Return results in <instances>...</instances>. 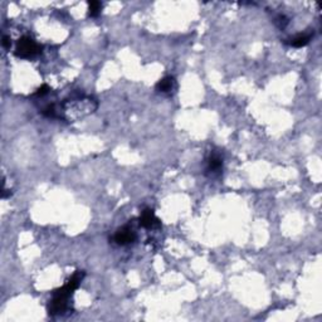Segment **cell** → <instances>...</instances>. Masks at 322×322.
Here are the masks:
<instances>
[{
    "label": "cell",
    "instance_id": "obj_1",
    "mask_svg": "<svg viewBox=\"0 0 322 322\" xmlns=\"http://www.w3.org/2000/svg\"><path fill=\"white\" fill-rule=\"evenodd\" d=\"M98 107V102L91 96H77L64 99L58 111V117L67 122H76L93 114Z\"/></svg>",
    "mask_w": 322,
    "mask_h": 322
},
{
    "label": "cell",
    "instance_id": "obj_2",
    "mask_svg": "<svg viewBox=\"0 0 322 322\" xmlns=\"http://www.w3.org/2000/svg\"><path fill=\"white\" fill-rule=\"evenodd\" d=\"M84 277L83 271H76V273L66 282L63 287L56 289L53 292V297L48 303V313L51 316H58L63 314L68 309V301L74 293L77 288L81 284L82 279Z\"/></svg>",
    "mask_w": 322,
    "mask_h": 322
},
{
    "label": "cell",
    "instance_id": "obj_3",
    "mask_svg": "<svg viewBox=\"0 0 322 322\" xmlns=\"http://www.w3.org/2000/svg\"><path fill=\"white\" fill-rule=\"evenodd\" d=\"M41 49L42 47L39 46V44L37 43L32 37L24 36L22 37V38L18 41V43H17L14 54H16L18 58L31 59V58H34L37 54L41 53Z\"/></svg>",
    "mask_w": 322,
    "mask_h": 322
},
{
    "label": "cell",
    "instance_id": "obj_4",
    "mask_svg": "<svg viewBox=\"0 0 322 322\" xmlns=\"http://www.w3.org/2000/svg\"><path fill=\"white\" fill-rule=\"evenodd\" d=\"M223 171V157L221 154L211 151L206 157V168L205 174L209 178H218Z\"/></svg>",
    "mask_w": 322,
    "mask_h": 322
},
{
    "label": "cell",
    "instance_id": "obj_5",
    "mask_svg": "<svg viewBox=\"0 0 322 322\" xmlns=\"http://www.w3.org/2000/svg\"><path fill=\"white\" fill-rule=\"evenodd\" d=\"M135 239H136V232L130 226L122 227L115 234V242L119 246H127V244L134 243Z\"/></svg>",
    "mask_w": 322,
    "mask_h": 322
},
{
    "label": "cell",
    "instance_id": "obj_6",
    "mask_svg": "<svg viewBox=\"0 0 322 322\" xmlns=\"http://www.w3.org/2000/svg\"><path fill=\"white\" fill-rule=\"evenodd\" d=\"M139 223L140 226L145 229H155L161 227V222H160V219L155 216L152 209H145V210L142 211L141 216H140Z\"/></svg>",
    "mask_w": 322,
    "mask_h": 322
},
{
    "label": "cell",
    "instance_id": "obj_7",
    "mask_svg": "<svg viewBox=\"0 0 322 322\" xmlns=\"http://www.w3.org/2000/svg\"><path fill=\"white\" fill-rule=\"evenodd\" d=\"M155 88H156V91L160 92V93H164V94L174 93L176 89V79L171 76L164 77L163 79H160V81L157 82Z\"/></svg>",
    "mask_w": 322,
    "mask_h": 322
},
{
    "label": "cell",
    "instance_id": "obj_8",
    "mask_svg": "<svg viewBox=\"0 0 322 322\" xmlns=\"http://www.w3.org/2000/svg\"><path fill=\"white\" fill-rule=\"evenodd\" d=\"M312 39V34L311 33H303V34H298L294 38L291 39V42H288L289 46L294 47V48H302V47H306L307 44L311 42Z\"/></svg>",
    "mask_w": 322,
    "mask_h": 322
},
{
    "label": "cell",
    "instance_id": "obj_9",
    "mask_svg": "<svg viewBox=\"0 0 322 322\" xmlns=\"http://www.w3.org/2000/svg\"><path fill=\"white\" fill-rule=\"evenodd\" d=\"M102 9V3L101 2H88V16L92 17V18H96V17L99 16Z\"/></svg>",
    "mask_w": 322,
    "mask_h": 322
},
{
    "label": "cell",
    "instance_id": "obj_10",
    "mask_svg": "<svg viewBox=\"0 0 322 322\" xmlns=\"http://www.w3.org/2000/svg\"><path fill=\"white\" fill-rule=\"evenodd\" d=\"M274 23H276V26L278 27L279 29H284L287 26H288L289 19L287 18L286 16H283V14H279V16L274 19Z\"/></svg>",
    "mask_w": 322,
    "mask_h": 322
},
{
    "label": "cell",
    "instance_id": "obj_11",
    "mask_svg": "<svg viewBox=\"0 0 322 322\" xmlns=\"http://www.w3.org/2000/svg\"><path fill=\"white\" fill-rule=\"evenodd\" d=\"M48 92H49V87L47 86V84H43V86L39 87V88L37 89L36 93H34V96H37V97H43V96H46V94L48 93Z\"/></svg>",
    "mask_w": 322,
    "mask_h": 322
},
{
    "label": "cell",
    "instance_id": "obj_12",
    "mask_svg": "<svg viewBox=\"0 0 322 322\" xmlns=\"http://www.w3.org/2000/svg\"><path fill=\"white\" fill-rule=\"evenodd\" d=\"M3 47H4V49H7V51H9V49H11V47H12L11 37H8V36L3 37Z\"/></svg>",
    "mask_w": 322,
    "mask_h": 322
}]
</instances>
